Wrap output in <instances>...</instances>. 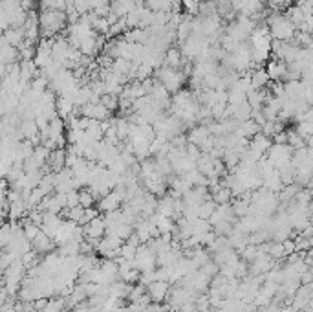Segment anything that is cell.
I'll return each mask as SVG.
<instances>
[{
    "mask_svg": "<svg viewBox=\"0 0 313 312\" xmlns=\"http://www.w3.org/2000/svg\"><path fill=\"white\" fill-rule=\"evenodd\" d=\"M70 20L64 9H44L40 13V31L42 39H55L61 31L68 30Z\"/></svg>",
    "mask_w": 313,
    "mask_h": 312,
    "instance_id": "6da1fadb",
    "label": "cell"
},
{
    "mask_svg": "<svg viewBox=\"0 0 313 312\" xmlns=\"http://www.w3.org/2000/svg\"><path fill=\"white\" fill-rule=\"evenodd\" d=\"M265 22H267V28H270V33H271V37H273V39L284 40V43H292V40L295 39L297 26L286 17V13L273 11V13H271V17L267 18Z\"/></svg>",
    "mask_w": 313,
    "mask_h": 312,
    "instance_id": "7a4b0ae2",
    "label": "cell"
},
{
    "mask_svg": "<svg viewBox=\"0 0 313 312\" xmlns=\"http://www.w3.org/2000/svg\"><path fill=\"white\" fill-rule=\"evenodd\" d=\"M154 79L160 81V83L163 85L170 94H178V90L182 88L183 81L187 79V74L182 70L169 68V66H161V68L154 70Z\"/></svg>",
    "mask_w": 313,
    "mask_h": 312,
    "instance_id": "3957f363",
    "label": "cell"
},
{
    "mask_svg": "<svg viewBox=\"0 0 313 312\" xmlns=\"http://www.w3.org/2000/svg\"><path fill=\"white\" fill-rule=\"evenodd\" d=\"M123 202H125V200H123V197L118 193V191H116V189H114V191H110L108 195H104L103 198H99V200H97V210L106 215V213L118 211L119 206H121Z\"/></svg>",
    "mask_w": 313,
    "mask_h": 312,
    "instance_id": "277c9868",
    "label": "cell"
},
{
    "mask_svg": "<svg viewBox=\"0 0 313 312\" xmlns=\"http://www.w3.org/2000/svg\"><path fill=\"white\" fill-rule=\"evenodd\" d=\"M191 61H187V59L183 57V53L180 48H169L165 53V63H163V66H169V68H174V70H182V68H185V66L189 65Z\"/></svg>",
    "mask_w": 313,
    "mask_h": 312,
    "instance_id": "5b68a950",
    "label": "cell"
},
{
    "mask_svg": "<svg viewBox=\"0 0 313 312\" xmlns=\"http://www.w3.org/2000/svg\"><path fill=\"white\" fill-rule=\"evenodd\" d=\"M169 281H154L150 283V285L147 286V292L148 296H150V299H152L154 303H161L163 299L169 296Z\"/></svg>",
    "mask_w": 313,
    "mask_h": 312,
    "instance_id": "8992f818",
    "label": "cell"
},
{
    "mask_svg": "<svg viewBox=\"0 0 313 312\" xmlns=\"http://www.w3.org/2000/svg\"><path fill=\"white\" fill-rule=\"evenodd\" d=\"M31 244H33V250L37 252V254H40V255L52 254L53 248H55V241H53L50 235H46L44 232H40L39 235H37V239H35Z\"/></svg>",
    "mask_w": 313,
    "mask_h": 312,
    "instance_id": "52a82bcc",
    "label": "cell"
},
{
    "mask_svg": "<svg viewBox=\"0 0 313 312\" xmlns=\"http://www.w3.org/2000/svg\"><path fill=\"white\" fill-rule=\"evenodd\" d=\"M267 74H270L271 81H286L287 75V65L284 61H278V59H271L267 63Z\"/></svg>",
    "mask_w": 313,
    "mask_h": 312,
    "instance_id": "ba28073f",
    "label": "cell"
},
{
    "mask_svg": "<svg viewBox=\"0 0 313 312\" xmlns=\"http://www.w3.org/2000/svg\"><path fill=\"white\" fill-rule=\"evenodd\" d=\"M66 156H68V151L66 149H55L50 153L48 158V169L52 173H59L66 167Z\"/></svg>",
    "mask_w": 313,
    "mask_h": 312,
    "instance_id": "9c48e42d",
    "label": "cell"
},
{
    "mask_svg": "<svg viewBox=\"0 0 313 312\" xmlns=\"http://www.w3.org/2000/svg\"><path fill=\"white\" fill-rule=\"evenodd\" d=\"M270 81H271L270 74H267L265 68H255V70L251 72V85H253V88H257V90L267 88Z\"/></svg>",
    "mask_w": 313,
    "mask_h": 312,
    "instance_id": "30bf717a",
    "label": "cell"
},
{
    "mask_svg": "<svg viewBox=\"0 0 313 312\" xmlns=\"http://www.w3.org/2000/svg\"><path fill=\"white\" fill-rule=\"evenodd\" d=\"M17 57H20L18 48H15V46H11V44L6 43V40L2 39V66L15 63L17 61Z\"/></svg>",
    "mask_w": 313,
    "mask_h": 312,
    "instance_id": "8fae6325",
    "label": "cell"
},
{
    "mask_svg": "<svg viewBox=\"0 0 313 312\" xmlns=\"http://www.w3.org/2000/svg\"><path fill=\"white\" fill-rule=\"evenodd\" d=\"M79 206H83L84 210L97 206V197H96L94 193H92V189H90V188L79 189Z\"/></svg>",
    "mask_w": 313,
    "mask_h": 312,
    "instance_id": "7c38bea8",
    "label": "cell"
},
{
    "mask_svg": "<svg viewBox=\"0 0 313 312\" xmlns=\"http://www.w3.org/2000/svg\"><path fill=\"white\" fill-rule=\"evenodd\" d=\"M286 17L289 18V20H292L293 24H295L297 30H299L300 24H302V22L306 20V17H304V13H302V9H300V6H292V8H287Z\"/></svg>",
    "mask_w": 313,
    "mask_h": 312,
    "instance_id": "4fadbf2b",
    "label": "cell"
},
{
    "mask_svg": "<svg viewBox=\"0 0 313 312\" xmlns=\"http://www.w3.org/2000/svg\"><path fill=\"white\" fill-rule=\"evenodd\" d=\"M66 307H68L66 298H50L48 307H46V310L44 312H64Z\"/></svg>",
    "mask_w": 313,
    "mask_h": 312,
    "instance_id": "5bb4252c",
    "label": "cell"
},
{
    "mask_svg": "<svg viewBox=\"0 0 313 312\" xmlns=\"http://www.w3.org/2000/svg\"><path fill=\"white\" fill-rule=\"evenodd\" d=\"M267 255L271 259H280L286 255V250H284L282 242H267Z\"/></svg>",
    "mask_w": 313,
    "mask_h": 312,
    "instance_id": "9a60e30c",
    "label": "cell"
},
{
    "mask_svg": "<svg viewBox=\"0 0 313 312\" xmlns=\"http://www.w3.org/2000/svg\"><path fill=\"white\" fill-rule=\"evenodd\" d=\"M101 103H103V105L106 107L110 112L119 110V97L116 96V94H104V96L101 97Z\"/></svg>",
    "mask_w": 313,
    "mask_h": 312,
    "instance_id": "2e32d148",
    "label": "cell"
},
{
    "mask_svg": "<svg viewBox=\"0 0 313 312\" xmlns=\"http://www.w3.org/2000/svg\"><path fill=\"white\" fill-rule=\"evenodd\" d=\"M66 206L68 207L79 206V189H74V191L66 193Z\"/></svg>",
    "mask_w": 313,
    "mask_h": 312,
    "instance_id": "e0dca14e",
    "label": "cell"
},
{
    "mask_svg": "<svg viewBox=\"0 0 313 312\" xmlns=\"http://www.w3.org/2000/svg\"><path fill=\"white\" fill-rule=\"evenodd\" d=\"M282 244H284V250H286V255H292L297 252V244H295V241H292V239H286Z\"/></svg>",
    "mask_w": 313,
    "mask_h": 312,
    "instance_id": "ac0fdd59",
    "label": "cell"
},
{
    "mask_svg": "<svg viewBox=\"0 0 313 312\" xmlns=\"http://www.w3.org/2000/svg\"><path fill=\"white\" fill-rule=\"evenodd\" d=\"M311 43H313V33H311Z\"/></svg>",
    "mask_w": 313,
    "mask_h": 312,
    "instance_id": "d6986e66",
    "label": "cell"
},
{
    "mask_svg": "<svg viewBox=\"0 0 313 312\" xmlns=\"http://www.w3.org/2000/svg\"><path fill=\"white\" fill-rule=\"evenodd\" d=\"M311 4H313V0H311Z\"/></svg>",
    "mask_w": 313,
    "mask_h": 312,
    "instance_id": "ffe728a7",
    "label": "cell"
}]
</instances>
